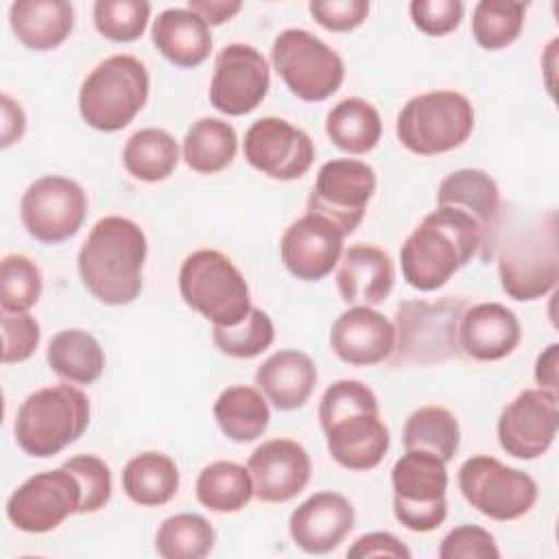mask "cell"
<instances>
[{"mask_svg":"<svg viewBox=\"0 0 559 559\" xmlns=\"http://www.w3.org/2000/svg\"><path fill=\"white\" fill-rule=\"evenodd\" d=\"M179 293L192 310L223 328L240 323L251 310L245 275L216 249H199L181 262Z\"/></svg>","mask_w":559,"mask_h":559,"instance_id":"obj_6","label":"cell"},{"mask_svg":"<svg viewBox=\"0 0 559 559\" xmlns=\"http://www.w3.org/2000/svg\"><path fill=\"white\" fill-rule=\"evenodd\" d=\"M325 133L336 148L349 155H365L380 142L382 120L369 100L352 96L328 111Z\"/></svg>","mask_w":559,"mask_h":559,"instance_id":"obj_31","label":"cell"},{"mask_svg":"<svg viewBox=\"0 0 559 559\" xmlns=\"http://www.w3.org/2000/svg\"><path fill=\"white\" fill-rule=\"evenodd\" d=\"M90 424V400L72 384H55L31 393L17 408L13 435L35 459H48L74 443Z\"/></svg>","mask_w":559,"mask_h":559,"instance_id":"obj_4","label":"cell"},{"mask_svg":"<svg viewBox=\"0 0 559 559\" xmlns=\"http://www.w3.org/2000/svg\"><path fill=\"white\" fill-rule=\"evenodd\" d=\"M395 269L386 251L373 245H352L336 269V288L345 304L378 306L393 290Z\"/></svg>","mask_w":559,"mask_h":559,"instance_id":"obj_24","label":"cell"},{"mask_svg":"<svg viewBox=\"0 0 559 559\" xmlns=\"http://www.w3.org/2000/svg\"><path fill=\"white\" fill-rule=\"evenodd\" d=\"M330 347L352 367H371L391 358L395 328L371 306H354L332 323Z\"/></svg>","mask_w":559,"mask_h":559,"instance_id":"obj_22","label":"cell"},{"mask_svg":"<svg viewBox=\"0 0 559 559\" xmlns=\"http://www.w3.org/2000/svg\"><path fill=\"white\" fill-rule=\"evenodd\" d=\"M0 323H2V362L13 365V362L28 360L41 341L37 319L31 317L28 312H2Z\"/></svg>","mask_w":559,"mask_h":559,"instance_id":"obj_43","label":"cell"},{"mask_svg":"<svg viewBox=\"0 0 559 559\" xmlns=\"http://www.w3.org/2000/svg\"><path fill=\"white\" fill-rule=\"evenodd\" d=\"M216 542L214 526L199 513H177L162 522L155 550L164 559H203Z\"/></svg>","mask_w":559,"mask_h":559,"instance_id":"obj_37","label":"cell"},{"mask_svg":"<svg viewBox=\"0 0 559 559\" xmlns=\"http://www.w3.org/2000/svg\"><path fill=\"white\" fill-rule=\"evenodd\" d=\"M151 37L155 48L179 68H197L212 52L210 26L188 7L162 11L151 26Z\"/></svg>","mask_w":559,"mask_h":559,"instance_id":"obj_26","label":"cell"},{"mask_svg":"<svg viewBox=\"0 0 559 559\" xmlns=\"http://www.w3.org/2000/svg\"><path fill=\"white\" fill-rule=\"evenodd\" d=\"M520 338L522 328L518 317L498 301H483L465 308L456 330L459 349L480 362L507 358L518 347Z\"/></svg>","mask_w":559,"mask_h":559,"instance_id":"obj_23","label":"cell"},{"mask_svg":"<svg viewBox=\"0 0 559 559\" xmlns=\"http://www.w3.org/2000/svg\"><path fill=\"white\" fill-rule=\"evenodd\" d=\"M271 85L269 63L249 44L225 46L214 61L210 103L225 116H245L266 96Z\"/></svg>","mask_w":559,"mask_h":559,"instance_id":"obj_17","label":"cell"},{"mask_svg":"<svg viewBox=\"0 0 559 559\" xmlns=\"http://www.w3.org/2000/svg\"><path fill=\"white\" fill-rule=\"evenodd\" d=\"M526 4L515 0H480L472 13V35L485 50L511 46L524 26Z\"/></svg>","mask_w":559,"mask_h":559,"instance_id":"obj_38","label":"cell"},{"mask_svg":"<svg viewBox=\"0 0 559 559\" xmlns=\"http://www.w3.org/2000/svg\"><path fill=\"white\" fill-rule=\"evenodd\" d=\"M393 513L415 533H430L448 515L445 461L426 450H406L391 469Z\"/></svg>","mask_w":559,"mask_h":559,"instance_id":"obj_9","label":"cell"},{"mask_svg":"<svg viewBox=\"0 0 559 559\" xmlns=\"http://www.w3.org/2000/svg\"><path fill=\"white\" fill-rule=\"evenodd\" d=\"M402 443L406 450H426L448 463L459 450L461 428L448 408L421 406L408 415Z\"/></svg>","mask_w":559,"mask_h":559,"instance_id":"obj_36","label":"cell"},{"mask_svg":"<svg viewBox=\"0 0 559 559\" xmlns=\"http://www.w3.org/2000/svg\"><path fill=\"white\" fill-rule=\"evenodd\" d=\"M122 164L131 177L157 183L175 173L179 164V146L168 131L146 127L127 140L122 148Z\"/></svg>","mask_w":559,"mask_h":559,"instance_id":"obj_34","label":"cell"},{"mask_svg":"<svg viewBox=\"0 0 559 559\" xmlns=\"http://www.w3.org/2000/svg\"><path fill=\"white\" fill-rule=\"evenodd\" d=\"M63 467H68L76 476V480L83 489V502H81L79 513H96L109 502L111 472L103 459H98L94 454H79V456L68 459L63 463Z\"/></svg>","mask_w":559,"mask_h":559,"instance_id":"obj_42","label":"cell"},{"mask_svg":"<svg viewBox=\"0 0 559 559\" xmlns=\"http://www.w3.org/2000/svg\"><path fill=\"white\" fill-rule=\"evenodd\" d=\"M247 469L258 500L288 502L306 489L312 465L301 443L293 439H269L249 454Z\"/></svg>","mask_w":559,"mask_h":559,"instance_id":"obj_20","label":"cell"},{"mask_svg":"<svg viewBox=\"0 0 559 559\" xmlns=\"http://www.w3.org/2000/svg\"><path fill=\"white\" fill-rule=\"evenodd\" d=\"M87 214L83 188L61 175L35 179L22 194L20 218L24 229L44 245H59L72 238Z\"/></svg>","mask_w":559,"mask_h":559,"instance_id":"obj_14","label":"cell"},{"mask_svg":"<svg viewBox=\"0 0 559 559\" xmlns=\"http://www.w3.org/2000/svg\"><path fill=\"white\" fill-rule=\"evenodd\" d=\"M559 426L557 391L526 389L504 406L498 419V441L507 454L533 461L552 445Z\"/></svg>","mask_w":559,"mask_h":559,"instance_id":"obj_18","label":"cell"},{"mask_svg":"<svg viewBox=\"0 0 559 559\" xmlns=\"http://www.w3.org/2000/svg\"><path fill=\"white\" fill-rule=\"evenodd\" d=\"M465 304L459 299H406L395 310V349L391 362L432 365L459 354L456 330Z\"/></svg>","mask_w":559,"mask_h":559,"instance_id":"obj_8","label":"cell"},{"mask_svg":"<svg viewBox=\"0 0 559 559\" xmlns=\"http://www.w3.org/2000/svg\"><path fill=\"white\" fill-rule=\"evenodd\" d=\"M343 234L317 214L293 221L280 240L286 271L304 282H319L332 273L343 255Z\"/></svg>","mask_w":559,"mask_h":559,"instance_id":"obj_19","label":"cell"},{"mask_svg":"<svg viewBox=\"0 0 559 559\" xmlns=\"http://www.w3.org/2000/svg\"><path fill=\"white\" fill-rule=\"evenodd\" d=\"M271 61L286 87L306 103L330 98L345 79L341 55L306 28L282 31L273 41Z\"/></svg>","mask_w":559,"mask_h":559,"instance_id":"obj_10","label":"cell"},{"mask_svg":"<svg viewBox=\"0 0 559 559\" xmlns=\"http://www.w3.org/2000/svg\"><path fill=\"white\" fill-rule=\"evenodd\" d=\"M459 489L478 513L496 522L526 515L539 493L537 483L526 472L487 454H476L461 465Z\"/></svg>","mask_w":559,"mask_h":559,"instance_id":"obj_11","label":"cell"},{"mask_svg":"<svg viewBox=\"0 0 559 559\" xmlns=\"http://www.w3.org/2000/svg\"><path fill=\"white\" fill-rule=\"evenodd\" d=\"M41 297V273L37 264L22 255L9 253L0 264V306L2 312H28Z\"/></svg>","mask_w":559,"mask_h":559,"instance_id":"obj_40","label":"cell"},{"mask_svg":"<svg viewBox=\"0 0 559 559\" xmlns=\"http://www.w3.org/2000/svg\"><path fill=\"white\" fill-rule=\"evenodd\" d=\"M319 421L330 456L345 469L367 472L380 465L391 437L380 419L376 393L358 380H336L319 404Z\"/></svg>","mask_w":559,"mask_h":559,"instance_id":"obj_2","label":"cell"},{"mask_svg":"<svg viewBox=\"0 0 559 559\" xmlns=\"http://www.w3.org/2000/svg\"><path fill=\"white\" fill-rule=\"evenodd\" d=\"M148 72L131 55L103 59L83 81L79 111L87 127L105 133L124 129L146 105Z\"/></svg>","mask_w":559,"mask_h":559,"instance_id":"obj_5","label":"cell"},{"mask_svg":"<svg viewBox=\"0 0 559 559\" xmlns=\"http://www.w3.org/2000/svg\"><path fill=\"white\" fill-rule=\"evenodd\" d=\"M498 275L504 293L515 301H535L557 286L559 251L555 214L546 227H533L500 247Z\"/></svg>","mask_w":559,"mask_h":559,"instance_id":"obj_12","label":"cell"},{"mask_svg":"<svg viewBox=\"0 0 559 559\" xmlns=\"http://www.w3.org/2000/svg\"><path fill=\"white\" fill-rule=\"evenodd\" d=\"M437 555L439 559H498L500 550L487 528L461 524L441 539Z\"/></svg>","mask_w":559,"mask_h":559,"instance_id":"obj_44","label":"cell"},{"mask_svg":"<svg viewBox=\"0 0 559 559\" xmlns=\"http://www.w3.org/2000/svg\"><path fill=\"white\" fill-rule=\"evenodd\" d=\"M480 247H487V234L478 221L456 207L437 205L408 234L400 249L402 275L408 286L430 293L448 284Z\"/></svg>","mask_w":559,"mask_h":559,"instance_id":"obj_1","label":"cell"},{"mask_svg":"<svg viewBox=\"0 0 559 559\" xmlns=\"http://www.w3.org/2000/svg\"><path fill=\"white\" fill-rule=\"evenodd\" d=\"M255 384L277 411H295L310 400L317 384V367L299 349H280L258 367Z\"/></svg>","mask_w":559,"mask_h":559,"instance_id":"obj_25","label":"cell"},{"mask_svg":"<svg viewBox=\"0 0 559 559\" xmlns=\"http://www.w3.org/2000/svg\"><path fill=\"white\" fill-rule=\"evenodd\" d=\"M354 504L336 491H317L306 498L288 520L297 548L308 555H325L341 546L354 528Z\"/></svg>","mask_w":559,"mask_h":559,"instance_id":"obj_21","label":"cell"},{"mask_svg":"<svg viewBox=\"0 0 559 559\" xmlns=\"http://www.w3.org/2000/svg\"><path fill=\"white\" fill-rule=\"evenodd\" d=\"M214 419L221 432L236 441L249 443L269 428L271 411L264 393L253 386H227L214 402Z\"/></svg>","mask_w":559,"mask_h":559,"instance_id":"obj_29","label":"cell"},{"mask_svg":"<svg viewBox=\"0 0 559 559\" xmlns=\"http://www.w3.org/2000/svg\"><path fill=\"white\" fill-rule=\"evenodd\" d=\"M188 9L197 13L207 26H218L231 20L240 9V0H188Z\"/></svg>","mask_w":559,"mask_h":559,"instance_id":"obj_48","label":"cell"},{"mask_svg":"<svg viewBox=\"0 0 559 559\" xmlns=\"http://www.w3.org/2000/svg\"><path fill=\"white\" fill-rule=\"evenodd\" d=\"M15 37L33 50L61 46L74 28V9L66 0H17L9 9Z\"/></svg>","mask_w":559,"mask_h":559,"instance_id":"obj_27","label":"cell"},{"mask_svg":"<svg viewBox=\"0 0 559 559\" xmlns=\"http://www.w3.org/2000/svg\"><path fill=\"white\" fill-rule=\"evenodd\" d=\"M437 205L456 207L474 216L487 234V245L493 238L500 214V192L485 170L461 168L443 177L437 188Z\"/></svg>","mask_w":559,"mask_h":559,"instance_id":"obj_28","label":"cell"},{"mask_svg":"<svg viewBox=\"0 0 559 559\" xmlns=\"http://www.w3.org/2000/svg\"><path fill=\"white\" fill-rule=\"evenodd\" d=\"M122 489L140 507H162L179 489V469L168 454H135L122 469Z\"/></svg>","mask_w":559,"mask_h":559,"instance_id":"obj_32","label":"cell"},{"mask_svg":"<svg viewBox=\"0 0 559 559\" xmlns=\"http://www.w3.org/2000/svg\"><path fill=\"white\" fill-rule=\"evenodd\" d=\"M273 338H275V325L271 317L255 306H251L249 314L240 323L227 325V328L214 325L212 330L214 345L231 358H253L264 349H269Z\"/></svg>","mask_w":559,"mask_h":559,"instance_id":"obj_39","label":"cell"},{"mask_svg":"<svg viewBox=\"0 0 559 559\" xmlns=\"http://www.w3.org/2000/svg\"><path fill=\"white\" fill-rule=\"evenodd\" d=\"M238 151V135L234 127L221 118H201L192 122L183 138V159L201 175L225 170Z\"/></svg>","mask_w":559,"mask_h":559,"instance_id":"obj_33","label":"cell"},{"mask_svg":"<svg viewBox=\"0 0 559 559\" xmlns=\"http://www.w3.org/2000/svg\"><path fill=\"white\" fill-rule=\"evenodd\" d=\"M463 9L461 0H413L408 4L413 24L432 37L452 33L463 20Z\"/></svg>","mask_w":559,"mask_h":559,"instance_id":"obj_45","label":"cell"},{"mask_svg":"<svg viewBox=\"0 0 559 559\" xmlns=\"http://www.w3.org/2000/svg\"><path fill=\"white\" fill-rule=\"evenodd\" d=\"M376 192V173L369 164L352 157L325 162L308 197V214L330 221L343 236L352 234Z\"/></svg>","mask_w":559,"mask_h":559,"instance_id":"obj_13","label":"cell"},{"mask_svg":"<svg viewBox=\"0 0 559 559\" xmlns=\"http://www.w3.org/2000/svg\"><path fill=\"white\" fill-rule=\"evenodd\" d=\"M2 148H9L13 142H17L24 135L26 129V116L9 94H2Z\"/></svg>","mask_w":559,"mask_h":559,"instance_id":"obj_49","label":"cell"},{"mask_svg":"<svg viewBox=\"0 0 559 559\" xmlns=\"http://www.w3.org/2000/svg\"><path fill=\"white\" fill-rule=\"evenodd\" d=\"M197 500L216 513H234L253 498V480L245 465L234 461H214L197 478Z\"/></svg>","mask_w":559,"mask_h":559,"instance_id":"obj_35","label":"cell"},{"mask_svg":"<svg viewBox=\"0 0 559 559\" xmlns=\"http://www.w3.org/2000/svg\"><path fill=\"white\" fill-rule=\"evenodd\" d=\"M352 559H369V557H395V559H411V550L386 531H373L360 535L347 550Z\"/></svg>","mask_w":559,"mask_h":559,"instance_id":"obj_47","label":"cell"},{"mask_svg":"<svg viewBox=\"0 0 559 559\" xmlns=\"http://www.w3.org/2000/svg\"><path fill=\"white\" fill-rule=\"evenodd\" d=\"M46 360L59 378L72 384H92L105 369V352L100 343L79 328L57 332L48 343Z\"/></svg>","mask_w":559,"mask_h":559,"instance_id":"obj_30","label":"cell"},{"mask_svg":"<svg viewBox=\"0 0 559 559\" xmlns=\"http://www.w3.org/2000/svg\"><path fill=\"white\" fill-rule=\"evenodd\" d=\"M83 489L68 467L26 478L7 500L9 522L24 533L55 531L63 520L81 511Z\"/></svg>","mask_w":559,"mask_h":559,"instance_id":"obj_15","label":"cell"},{"mask_svg":"<svg viewBox=\"0 0 559 559\" xmlns=\"http://www.w3.org/2000/svg\"><path fill=\"white\" fill-rule=\"evenodd\" d=\"M474 129V107L461 92L435 90L413 96L397 114L395 133L415 155H441L461 146Z\"/></svg>","mask_w":559,"mask_h":559,"instance_id":"obj_7","label":"cell"},{"mask_svg":"<svg viewBox=\"0 0 559 559\" xmlns=\"http://www.w3.org/2000/svg\"><path fill=\"white\" fill-rule=\"evenodd\" d=\"M242 151L255 170L277 181L304 177L314 162L310 135L275 116L260 118L247 129Z\"/></svg>","mask_w":559,"mask_h":559,"instance_id":"obj_16","label":"cell"},{"mask_svg":"<svg viewBox=\"0 0 559 559\" xmlns=\"http://www.w3.org/2000/svg\"><path fill=\"white\" fill-rule=\"evenodd\" d=\"M94 26L111 41H135L146 31L151 4L146 0H98L94 2Z\"/></svg>","mask_w":559,"mask_h":559,"instance_id":"obj_41","label":"cell"},{"mask_svg":"<svg viewBox=\"0 0 559 559\" xmlns=\"http://www.w3.org/2000/svg\"><path fill=\"white\" fill-rule=\"evenodd\" d=\"M557 365H559V345L550 343L535 362V380L539 389L557 391Z\"/></svg>","mask_w":559,"mask_h":559,"instance_id":"obj_50","label":"cell"},{"mask_svg":"<svg viewBox=\"0 0 559 559\" xmlns=\"http://www.w3.org/2000/svg\"><path fill=\"white\" fill-rule=\"evenodd\" d=\"M310 15L332 33H349L358 28L367 13L369 2L365 0H314L308 4Z\"/></svg>","mask_w":559,"mask_h":559,"instance_id":"obj_46","label":"cell"},{"mask_svg":"<svg viewBox=\"0 0 559 559\" xmlns=\"http://www.w3.org/2000/svg\"><path fill=\"white\" fill-rule=\"evenodd\" d=\"M146 236L124 216L100 218L79 249V275L87 293L107 306H127L142 290Z\"/></svg>","mask_w":559,"mask_h":559,"instance_id":"obj_3","label":"cell"}]
</instances>
